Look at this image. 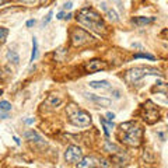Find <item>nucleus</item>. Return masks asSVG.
<instances>
[{
    "label": "nucleus",
    "mask_w": 168,
    "mask_h": 168,
    "mask_svg": "<svg viewBox=\"0 0 168 168\" xmlns=\"http://www.w3.org/2000/svg\"><path fill=\"white\" fill-rule=\"evenodd\" d=\"M76 18H77V21L80 22L81 25H84L86 28L94 31V32H97V34L105 32V24H104L102 18H101L100 14L95 10H92V8H90V7L81 8L77 13V17H76Z\"/></svg>",
    "instance_id": "nucleus-1"
},
{
    "label": "nucleus",
    "mask_w": 168,
    "mask_h": 168,
    "mask_svg": "<svg viewBox=\"0 0 168 168\" xmlns=\"http://www.w3.org/2000/svg\"><path fill=\"white\" fill-rule=\"evenodd\" d=\"M119 130L122 132V134H120V140H122L125 144L130 146V147H137V146L142 144L143 129L140 128V126H137L133 120L120 123Z\"/></svg>",
    "instance_id": "nucleus-2"
},
{
    "label": "nucleus",
    "mask_w": 168,
    "mask_h": 168,
    "mask_svg": "<svg viewBox=\"0 0 168 168\" xmlns=\"http://www.w3.org/2000/svg\"><path fill=\"white\" fill-rule=\"evenodd\" d=\"M146 76H158V77H162V73L157 69H153V67H146V66H139V67H133V69H129L128 72L123 76V80L128 84L133 86L137 81H140L143 77Z\"/></svg>",
    "instance_id": "nucleus-3"
},
{
    "label": "nucleus",
    "mask_w": 168,
    "mask_h": 168,
    "mask_svg": "<svg viewBox=\"0 0 168 168\" xmlns=\"http://www.w3.org/2000/svg\"><path fill=\"white\" fill-rule=\"evenodd\" d=\"M67 112H69V120L72 125L78 126V128H86V126L91 125V116L90 114H87L83 109L76 108V105H70L67 108Z\"/></svg>",
    "instance_id": "nucleus-4"
},
{
    "label": "nucleus",
    "mask_w": 168,
    "mask_h": 168,
    "mask_svg": "<svg viewBox=\"0 0 168 168\" xmlns=\"http://www.w3.org/2000/svg\"><path fill=\"white\" fill-rule=\"evenodd\" d=\"M142 118L148 125H153L160 119V111L151 101H146V104L142 106Z\"/></svg>",
    "instance_id": "nucleus-5"
},
{
    "label": "nucleus",
    "mask_w": 168,
    "mask_h": 168,
    "mask_svg": "<svg viewBox=\"0 0 168 168\" xmlns=\"http://www.w3.org/2000/svg\"><path fill=\"white\" fill-rule=\"evenodd\" d=\"M70 39H72L73 46H83V45L88 44L92 38L87 31L81 30V28H76V30H73Z\"/></svg>",
    "instance_id": "nucleus-6"
},
{
    "label": "nucleus",
    "mask_w": 168,
    "mask_h": 168,
    "mask_svg": "<svg viewBox=\"0 0 168 168\" xmlns=\"http://www.w3.org/2000/svg\"><path fill=\"white\" fill-rule=\"evenodd\" d=\"M83 158V151L78 146H69L64 151V160L66 162H70V164H77L80 160Z\"/></svg>",
    "instance_id": "nucleus-7"
},
{
    "label": "nucleus",
    "mask_w": 168,
    "mask_h": 168,
    "mask_svg": "<svg viewBox=\"0 0 168 168\" xmlns=\"http://www.w3.org/2000/svg\"><path fill=\"white\" fill-rule=\"evenodd\" d=\"M104 69H106V63H104L100 59H92V60L87 62V64H86V70L88 73H95V72H100V70H104Z\"/></svg>",
    "instance_id": "nucleus-8"
},
{
    "label": "nucleus",
    "mask_w": 168,
    "mask_h": 168,
    "mask_svg": "<svg viewBox=\"0 0 168 168\" xmlns=\"http://www.w3.org/2000/svg\"><path fill=\"white\" fill-rule=\"evenodd\" d=\"M84 95H86L90 101H92L94 104H97V105H100V106H109V105H111V100H108V98L98 97V95L88 94V92H84Z\"/></svg>",
    "instance_id": "nucleus-9"
},
{
    "label": "nucleus",
    "mask_w": 168,
    "mask_h": 168,
    "mask_svg": "<svg viewBox=\"0 0 168 168\" xmlns=\"http://www.w3.org/2000/svg\"><path fill=\"white\" fill-rule=\"evenodd\" d=\"M97 162L98 160H95L94 157H86V158H81L80 161L77 162V167L80 168H92V167H97Z\"/></svg>",
    "instance_id": "nucleus-10"
},
{
    "label": "nucleus",
    "mask_w": 168,
    "mask_h": 168,
    "mask_svg": "<svg viewBox=\"0 0 168 168\" xmlns=\"http://www.w3.org/2000/svg\"><path fill=\"white\" fill-rule=\"evenodd\" d=\"M154 20H156V17H133L132 18V24H134L136 27H143V25L153 22Z\"/></svg>",
    "instance_id": "nucleus-11"
},
{
    "label": "nucleus",
    "mask_w": 168,
    "mask_h": 168,
    "mask_svg": "<svg viewBox=\"0 0 168 168\" xmlns=\"http://www.w3.org/2000/svg\"><path fill=\"white\" fill-rule=\"evenodd\" d=\"M88 86L91 88H95V90H111V84L108 83L106 80H100V81H90Z\"/></svg>",
    "instance_id": "nucleus-12"
},
{
    "label": "nucleus",
    "mask_w": 168,
    "mask_h": 168,
    "mask_svg": "<svg viewBox=\"0 0 168 168\" xmlns=\"http://www.w3.org/2000/svg\"><path fill=\"white\" fill-rule=\"evenodd\" d=\"M60 102H62V97H59V95H49L46 98V101H45V105L49 106V108H55Z\"/></svg>",
    "instance_id": "nucleus-13"
},
{
    "label": "nucleus",
    "mask_w": 168,
    "mask_h": 168,
    "mask_svg": "<svg viewBox=\"0 0 168 168\" xmlns=\"http://www.w3.org/2000/svg\"><path fill=\"white\" fill-rule=\"evenodd\" d=\"M24 137H25V139H28V140H31V142H36V143L42 142V137L39 136L36 132H34V130H27V132H24Z\"/></svg>",
    "instance_id": "nucleus-14"
},
{
    "label": "nucleus",
    "mask_w": 168,
    "mask_h": 168,
    "mask_svg": "<svg viewBox=\"0 0 168 168\" xmlns=\"http://www.w3.org/2000/svg\"><path fill=\"white\" fill-rule=\"evenodd\" d=\"M6 58H7L8 62H11V63L16 64V66L20 63V56H18V53H17L16 50H11V49H10V50L7 52V55H6Z\"/></svg>",
    "instance_id": "nucleus-15"
},
{
    "label": "nucleus",
    "mask_w": 168,
    "mask_h": 168,
    "mask_svg": "<svg viewBox=\"0 0 168 168\" xmlns=\"http://www.w3.org/2000/svg\"><path fill=\"white\" fill-rule=\"evenodd\" d=\"M101 123H102V126H104V133H105V136L106 137H109V129H114V122L112 120H106L105 118H101Z\"/></svg>",
    "instance_id": "nucleus-16"
},
{
    "label": "nucleus",
    "mask_w": 168,
    "mask_h": 168,
    "mask_svg": "<svg viewBox=\"0 0 168 168\" xmlns=\"http://www.w3.org/2000/svg\"><path fill=\"white\" fill-rule=\"evenodd\" d=\"M104 150L108 151L109 154H116L118 151L120 150V148L118 147L116 144H114V143H111V142H105V144H104Z\"/></svg>",
    "instance_id": "nucleus-17"
},
{
    "label": "nucleus",
    "mask_w": 168,
    "mask_h": 168,
    "mask_svg": "<svg viewBox=\"0 0 168 168\" xmlns=\"http://www.w3.org/2000/svg\"><path fill=\"white\" fill-rule=\"evenodd\" d=\"M36 55H38V42H36V38L34 36L32 38V50H31V58H30L31 63L36 59Z\"/></svg>",
    "instance_id": "nucleus-18"
},
{
    "label": "nucleus",
    "mask_w": 168,
    "mask_h": 168,
    "mask_svg": "<svg viewBox=\"0 0 168 168\" xmlns=\"http://www.w3.org/2000/svg\"><path fill=\"white\" fill-rule=\"evenodd\" d=\"M105 14H106V17H108L109 21H112V22H118V21H119V16L116 14V11H115V10H109V8H108V10L105 11Z\"/></svg>",
    "instance_id": "nucleus-19"
},
{
    "label": "nucleus",
    "mask_w": 168,
    "mask_h": 168,
    "mask_svg": "<svg viewBox=\"0 0 168 168\" xmlns=\"http://www.w3.org/2000/svg\"><path fill=\"white\" fill-rule=\"evenodd\" d=\"M0 111H3V112L11 111V104L8 101H0Z\"/></svg>",
    "instance_id": "nucleus-20"
},
{
    "label": "nucleus",
    "mask_w": 168,
    "mask_h": 168,
    "mask_svg": "<svg viewBox=\"0 0 168 168\" xmlns=\"http://www.w3.org/2000/svg\"><path fill=\"white\" fill-rule=\"evenodd\" d=\"M134 59H148V60H154L156 58L153 55H150V53H136Z\"/></svg>",
    "instance_id": "nucleus-21"
},
{
    "label": "nucleus",
    "mask_w": 168,
    "mask_h": 168,
    "mask_svg": "<svg viewBox=\"0 0 168 168\" xmlns=\"http://www.w3.org/2000/svg\"><path fill=\"white\" fill-rule=\"evenodd\" d=\"M8 35V30L4 27H0V42H4Z\"/></svg>",
    "instance_id": "nucleus-22"
},
{
    "label": "nucleus",
    "mask_w": 168,
    "mask_h": 168,
    "mask_svg": "<svg viewBox=\"0 0 168 168\" xmlns=\"http://www.w3.org/2000/svg\"><path fill=\"white\" fill-rule=\"evenodd\" d=\"M53 17V11H49V13L46 14V17H44V20H42V27H45L46 24H49V21L52 20Z\"/></svg>",
    "instance_id": "nucleus-23"
},
{
    "label": "nucleus",
    "mask_w": 168,
    "mask_h": 168,
    "mask_svg": "<svg viewBox=\"0 0 168 168\" xmlns=\"http://www.w3.org/2000/svg\"><path fill=\"white\" fill-rule=\"evenodd\" d=\"M98 162H100L98 165H101V167H111V165H112L109 161H106V160H102V158L98 160Z\"/></svg>",
    "instance_id": "nucleus-24"
},
{
    "label": "nucleus",
    "mask_w": 168,
    "mask_h": 168,
    "mask_svg": "<svg viewBox=\"0 0 168 168\" xmlns=\"http://www.w3.org/2000/svg\"><path fill=\"white\" fill-rule=\"evenodd\" d=\"M72 7H73V3H72V2H66V3L63 4V8H64V10H70Z\"/></svg>",
    "instance_id": "nucleus-25"
},
{
    "label": "nucleus",
    "mask_w": 168,
    "mask_h": 168,
    "mask_svg": "<svg viewBox=\"0 0 168 168\" xmlns=\"http://www.w3.org/2000/svg\"><path fill=\"white\" fill-rule=\"evenodd\" d=\"M114 118H115V114H112V112L106 114V120H114Z\"/></svg>",
    "instance_id": "nucleus-26"
},
{
    "label": "nucleus",
    "mask_w": 168,
    "mask_h": 168,
    "mask_svg": "<svg viewBox=\"0 0 168 168\" xmlns=\"http://www.w3.org/2000/svg\"><path fill=\"white\" fill-rule=\"evenodd\" d=\"M112 92H114V97L116 98V100H119V98H120V92L118 91V90H112Z\"/></svg>",
    "instance_id": "nucleus-27"
},
{
    "label": "nucleus",
    "mask_w": 168,
    "mask_h": 168,
    "mask_svg": "<svg viewBox=\"0 0 168 168\" xmlns=\"http://www.w3.org/2000/svg\"><path fill=\"white\" fill-rule=\"evenodd\" d=\"M7 118H8L7 112H3V111H0V119H7Z\"/></svg>",
    "instance_id": "nucleus-28"
},
{
    "label": "nucleus",
    "mask_w": 168,
    "mask_h": 168,
    "mask_svg": "<svg viewBox=\"0 0 168 168\" xmlns=\"http://www.w3.org/2000/svg\"><path fill=\"white\" fill-rule=\"evenodd\" d=\"M35 20H28L27 21V27H34V25H35Z\"/></svg>",
    "instance_id": "nucleus-29"
},
{
    "label": "nucleus",
    "mask_w": 168,
    "mask_h": 168,
    "mask_svg": "<svg viewBox=\"0 0 168 168\" xmlns=\"http://www.w3.org/2000/svg\"><path fill=\"white\" fill-rule=\"evenodd\" d=\"M22 3H25V4H35L36 0H21Z\"/></svg>",
    "instance_id": "nucleus-30"
},
{
    "label": "nucleus",
    "mask_w": 168,
    "mask_h": 168,
    "mask_svg": "<svg viewBox=\"0 0 168 168\" xmlns=\"http://www.w3.org/2000/svg\"><path fill=\"white\" fill-rule=\"evenodd\" d=\"M63 17H64V13H63V11H60V13L56 14V18H58V20H62Z\"/></svg>",
    "instance_id": "nucleus-31"
},
{
    "label": "nucleus",
    "mask_w": 168,
    "mask_h": 168,
    "mask_svg": "<svg viewBox=\"0 0 168 168\" xmlns=\"http://www.w3.org/2000/svg\"><path fill=\"white\" fill-rule=\"evenodd\" d=\"M132 48H137V49H140V50H143V46L140 44H132Z\"/></svg>",
    "instance_id": "nucleus-32"
},
{
    "label": "nucleus",
    "mask_w": 168,
    "mask_h": 168,
    "mask_svg": "<svg viewBox=\"0 0 168 168\" xmlns=\"http://www.w3.org/2000/svg\"><path fill=\"white\" fill-rule=\"evenodd\" d=\"M25 123H27V125H32V123H34V118H28V119H25Z\"/></svg>",
    "instance_id": "nucleus-33"
},
{
    "label": "nucleus",
    "mask_w": 168,
    "mask_h": 168,
    "mask_svg": "<svg viewBox=\"0 0 168 168\" xmlns=\"http://www.w3.org/2000/svg\"><path fill=\"white\" fill-rule=\"evenodd\" d=\"M13 140H14V142H16V144H18V146L21 144V142H20V139H18V137H17V136H14V137H13Z\"/></svg>",
    "instance_id": "nucleus-34"
},
{
    "label": "nucleus",
    "mask_w": 168,
    "mask_h": 168,
    "mask_svg": "<svg viewBox=\"0 0 168 168\" xmlns=\"http://www.w3.org/2000/svg\"><path fill=\"white\" fill-rule=\"evenodd\" d=\"M8 2H11V0H0V6L6 4V3H8Z\"/></svg>",
    "instance_id": "nucleus-35"
},
{
    "label": "nucleus",
    "mask_w": 168,
    "mask_h": 168,
    "mask_svg": "<svg viewBox=\"0 0 168 168\" xmlns=\"http://www.w3.org/2000/svg\"><path fill=\"white\" fill-rule=\"evenodd\" d=\"M63 18H66V20H70V18H72V14H70V13H69V14H67V16H64V17H63Z\"/></svg>",
    "instance_id": "nucleus-36"
},
{
    "label": "nucleus",
    "mask_w": 168,
    "mask_h": 168,
    "mask_svg": "<svg viewBox=\"0 0 168 168\" xmlns=\"http://www.w3.org/2000/svg\"><path fill=\"white\" fill-rule=\"evenodd\" d=\"M46 2H48V0H39V3H41V4H45Z\"/></svg>",
    "instance_id": "nucleus-37"
},
{
    "label": "nucleus",
    "mask_w": 168,
    "mask_h": 168,
    "mask_svg": "<svg viewBox=\"0 0 168 168\" xmlns=\"http://www.w3.org/2000/svg\"><path fill=\"white\" fill-rule=\"evenodd\" d=\"M2 94H3V90H2V88H0V95H2Z\"/></svg>",
    "instance_id": "nucleus-38"
}]
</instances>
